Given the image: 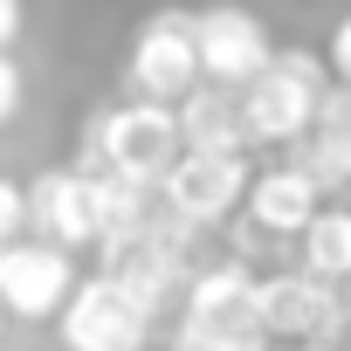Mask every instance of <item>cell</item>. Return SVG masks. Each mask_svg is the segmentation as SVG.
I'll list each match as a JSON object with an SVG mask.
<instances>
[{
    "label": "cell",
    "mask_w": 351,
    "mask_h": 351,
    "mask_svg": "<svg viewBox=\"0 0 351 351\" xmlns=\"http://www.w3.org/2000/svg\"><path fill=\"white\" fill-rule=\"evenodd\" d=\"M180 158V124H172L165 104H110L97 124H90V145H83V172H110V180H138V186H158L165 165Z\"/></svg>",
    "instance_id": "obj_1"
},
{
    "label": "cell",
    "mask_w": 351,
    "mask_h": 351,
    "mask_svg": "<svg viewBox=\"0 0 351 351\" xmlns=\"http://www.w3.org/2000/svg\"><path fill=\"white\" fill-rule=\"evenodd\" d=\"M324 62L310 56V49H289V56H276L234 104H241V131L255 138V145H296V138H310V124H317V104H324Z\"/></svg>",
    "instance_id": "obj_2"
},
{
    "label": "cell",
    "mask_w": 351,
    "mask_h": 351,
    "mask_svg": "<svg viewBox=\"0 0 351 351\" xmlns=\"http://www.w3.org/2000/svg\"><path fill=\"white\" fill-rule=\"evenodd\" d=\"M62 351H145L152 344V324H158V310L152 303H138L117 276H83L76 289H69V303H62Z\"/></svg>",
    "instance_id": "obj_3"
},
{
    "label": "cell",
    "mask_w": 351,
    "mask_h": 351,
    "mask_svg": "<svg viewBox=\"0 0 351 351\" xmlns=\"http://www.w3.org/2000/svg\"><path fill=\"white\" fill-rule=\"evenodd\" d=\"M124 83L138 104H180L186 90H200V56H193V14L165 8L152 14L138 35H131V56H124Z\"/></svg>",
    "instance_id": "obj_4"
},
{
    "label": "cell",
    "mask_w": 351,
    "mask_h": 351,
    "mask_svg": "<svg viewBox=\"0 0 351 351\" xmlns=\"http://www.w3.org/2000/svg\"><path fill=\"white\" fill-rule=\"evenodd\" d=\"M180 330L186 337H207V344H262V310H255V269L248 262H214L186 282V303H180Z\"/></svg>",
    "instance_id": "obj_5"
},
{
    "label": "cell",
    "mask_w": 351,
    "mask_h": 351,
    "mask_svg": "<svg viewBox=\"0 0 351 351\" xmlns=\"http://www.w3.org/2000/svg\"><path fill=\"white\" fill-rule=\"evenodd\" d=\"M248 158L241 152H180L158 180V207L172 221H193V228H214L228 221L241 200H248Z\"/></svg>",
    "instance_id": "obj_6"
},
{
    "label": "cell",
    "mask_w": 351,
    "mask_h": 351,
    "mask_svg": "<svg viewBox=\"0 0 351 351\" xmlns=\"http://www.w3.org/2000/svg\"><path fill=\"white\" fill-rule=\"evenodd\" d=\"M255 310L269 344H330L344 330V296L330 282H317L310 269H282V276H255Z\"/></svg>",
    "instance_id": "obj_7"
},
{
    "label": "cell",
    "mask_w": 351,
    "mask_h": 351,
    "mask_svg": "<svg viewBox=\"0 0 351 351\" xmlns=\"http://www.w3.org/2000/svg\"><path fill=\"white\" fill-rule=\"evenodd\" d=\"M193 56H200V83L248 90L276 62V42H269V28L248 8H200L193 14Z\"/></svg>",
    "instance_id": "obj_8"
},
{
    "label": "cell",
    "mask_w": 351,
    "mask_h": 351,
    "mask_svg": "<svg viewBox=\"0 0 351 351\" xmlns=\"http://www.w3.org/2000/svg\"><path fill=\"white\" fill-rule=\"evenodd\" d=\"M28 228H42V241H56L62 255L97 248L104 234V186L83 165H56L28 186Z\"/></svg>",
    "instance_id": "obj_9"
},
{
    "label": "cell",
    "mask_w": 351,
    "mask_h": 351,
    "mask_svg": "<svg viewBox=\"0 0 351 351\" xmlns=\"http://www.w3.org/2000/svg\"><path fill=\"white\" fill-rule=\"evenodd\" d=\"M69 289H76V269H69V255L56 241H28L21 234V241L0 248V310L8 317H21V324L62 317Z\"/></svg>",
    "instance_id": "obj_10"
},
{
    "label": "cell",
    "mask_w": 351,
    "mask_h": 351,
    "mask_svg": "<svg viewBox=\"0 0 351 351\" xmlns=\"http://www.w3.org/2000/svg\"><path fill=\"white\" fill-rule=\"evenodd\" d=\"M241 207H248V221H255L262 234H303V228L317 221V207H324V186H317V172H310L303 158H289V165L255 172Z\"/></svg>",
    "instance_id": "obj_11"
},
{
    "label": "cell",
    "mask_w": 351,
    "mask_h": 351,
    "mask_svg": "<svg viewBox=\"0 0 351 351\" xmlns=\"http://www.w3.org/2000/svg\"><path fill=\"white\" fill-rule=\"evenodd\" d=\"M172 124H180V152H241L248 145L234 90H214V83H200L172 104Z\"/></svg>",
    "instance_id": "obj_12"
},
{
    "label": "cell",
    "mask_w": 351,
    "mask_h": 351,
    "mask_svg": "<svg viewBox=\"0 0 351 351\" xmlns=\"http://www.w3.org/2000/svg\"><path fill=\"white\" fill-rule=\"evenodd\" d=\"M303 165L317 172V186H330V180H337V186H351V90H344V83H337V90H324Z\"/></svg>",
    "instance_id": "obj_13"
},
{
    "label": "cell",
    "mask_w": 351,
    "mask_h": 351,
    "mask_svg": "<svg viewBox=\"0 0 351 351\" xmlns=\"http://www.w3.org/2000/svg\"><path fill=\"white\" fill-rule=\"evenodd\" d=\"M296 241H303V269H310L317 282H330V289L351 282V207H344V200H337V207H317V221H310Z\"/></svg>",
    "instance_id": "obj_14"
},
{
    "label": "cell",
    "mask_w": 351,
    "mask_h": 351,
    "mask_svg": "<svg viewBox=\"0 0 351 351\" xmlns=\"http://www.w3.org/2000/svg\"><path fill=\"white\" fill-rule=\"evenodd\" d=\"M21 228H28V193L14 180H0V248L21 241Z\"/></svg>",
    "instance_id": "obj_15"
},
{
    "label": "cell",
    "mask_w": 351,
    "mask_h": 351,
    "mask_svg": "<svg viewBox=\"0 0 351 351\" xmlns=\"http://www.w3.org/2000/svg\"><path fill=\"white\" fill-rule=\"evenodd\" d=\"M21 97H28V83H21V69L8 62V49H0V124H14V110H21Z\"/></svg>",
    "instance_id": "obj_16"
},
{
    "label": "cell",
    "mask_w": 351,
    "mask_h": 351,
    "mask_svg": "<svg viewBox=\"0 0 351 351\" xmlns=\"http://www.w3.org/2000/svg\"><path fill=\"white\" fill-rule=\"evenodd\" d=\"M330 76H337V83L351 90V14H344V21L330 28Z\"/></svg>",
    "instance_id": "obj_17"
},
{
    "label": "cell",
    "mask_w": 351,
    "mask_h": 351,
    "mask_svg": "<svg viewBox=\"0 0 351 351\" xmlns=\"http://www.w3.org/2000/svg\"><path fill=\"white\" fill-rule=\"evenodd\" d=\"M21 21H28V14H21V0H0V49L21 35Z\"/></svg>",
    "instance_id": "obj_18"
},
{
    "label": "cell",
    "mask_w": 351,
    "mask_h": 351,
    "mask_svg": "<svg viewBox=\"0 0 351 351\" xmlns=\"http://www.w3.org/2000/svg\"><path fill=\"white\" fill-rule=\"evenodd\" d=\"M165 351H221V344H207V337H186V330H180V337H172Z\"/></svg>",
    "instance_id": "obj_19"
},
{
    "label": "cell",
    "mask_w": 351,
    "mask_h": 351,
    "mask_svg": "<svg viewBox=\"0 0 351 351\" xmlns=\"http://www.w3.org/2000/svg\"><path fill=\"white\" fill-rule=\"evenodd\" d=\"M282 351H337V344H282Z\"/></svg>",
    "instance_id": "obj_20"
},
{
    "label": "cell",
    "mask_w": 351,
    "mask_h": 351,
    "mask_svg": "<svg viewBox=\"0 0 351 351\" xmlns=\"http://www.w3.org/2000/svg\"><path fill=\"white\" fill-rule=\"evenodd\" d=\"M337 296H344V324H351V282H344V289H337Z\"/></svg>",
    "instance_id": "obj_21"
},
{
    "label": "cell",
    "mask_w": 351,
    "mask_h": 351,
    "mask_svg": "<svg viewBox=\"0 0 351 351\" xmlns=\"http://www.w3.org/2000/svg\"><path fill=\"white\" fill-rule=\"evenodd\" d=\"M0 324H8V310H0Z\"/></svg>",
    "instance_id": "obj_22"
},
{
    "label": "cell",
    "mask_w": 351,
    "mask_h": 351,
    "mask_svg": "<svg viewBox=\"0 0 351 351\" xmlns=\"http://www.w3.org/2000/svg\"><path fill=\"white\" fill-rule=\"evenodd\" d=\"M344 207H351V200H344Z\"/></svg>",
    "instance_id": "obj_23"
}]
</instances>
